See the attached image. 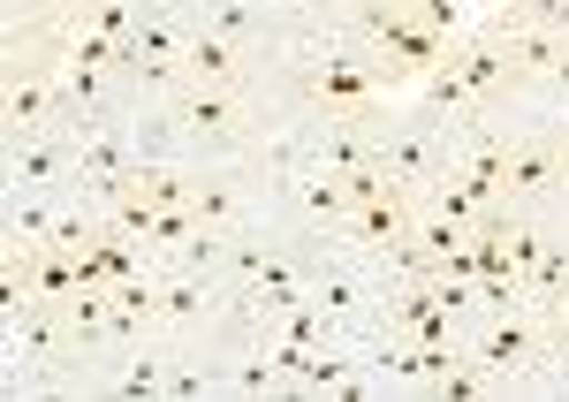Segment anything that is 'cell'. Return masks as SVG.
Returning <instances> with one entry per match:
<instances>
[{"label": "cell", "mask_w": 569, "mask_h": 402, "mask_svg": "<svg viewBox=\"0 0 569 402\" xmlns=\"http://www.w3.org/2000/svg\"><path fill=\"white\" fill-rule=\"evenodd\" d=\"M463 350H471L501 388H531V380H539V358H547V312H539V304L479 312L463 326Z\"/></svg>", "instance_id": "cell-1"}, {"label": "cell", "mask_w": 569, "mask_h": 402, "mask_svg": "<svg viewBox=\"0 0 569 402\" xmlns=\"http://www.w3.org/2000/svg\"><path fill=\"white\" fill-rule=\"evenodd\" d=\"M448 160H456L448 122L418 114V107H395L388 122H380V168H388L402 190H433V182L448 175Z\"/></svg>", "instance_id": "cell-2"}, {"label": "cell", "mask_w": 569, "mask_h": 402, "mask_svg": "<svg viewBox=\"0 0 569 402\" xmlns=\"http://www.w3.org/2000/svg\"><path fill=\"white\" fill-rule=\"evenodd\" d=\"M569 190V152L547 122H531L525 137H509V205L517 213H539L547 198Z\"/></svg>", "instance_id": "cell-3"}, {"label": "cell", "mask_w": 569, "mask_h": 402, "mask_svg": "<svg viewBox=\"0 0 569 402\" xmlns=\"http://www.w3.org/2000/svg\"><path fill=\"white\" fill-rule=\"evenodd\" d=\"M266 53L243 39H220L206 23H190V46H182V84H259Z\"/></svg>", "instance_id": "cell-4"}, {"label": "cell", "mask_w": 569, "mask_h": 402, "mask_svg": "<svg viewBox=\"0 0 569 402\" xmlns=\"http://www.w3.org/2000/svg\"><path fill=\"white\" fill-rule=\"evenodd\" d=\"M77 175V130H46L8 144V190H61Z\"/></svg>", "instance_id": "cell-5"}, {"label": "cell", "mask_w": 569, "mask_h": 402, "mask_svg": "<svg viewBox=\"0 0 569 402\" xmlns=\"http://www.w3.org/2000/svg\"><path fill=\"white\" fill-rule=\"evenodd\" d=\"M402 16H418L426 31H440V39H463V31H479V8L471 0H395Z\"/></svg>", "instance_id": "cell-6"}, {"label": "cell", "mask_w": 569, "mask_h": 402, "mask_svg": "<svg viewBox=\"0 0 569 402\" xmlns=\"http://www.w3.org/2000/svg\"><path fill=\"white\" fill-rule=\"evenodd\" d=\"M509 23H531V31L569 39V0H517V8H509Z\"/></svg>", "instance_id": "cell-7"}]
</instances>
